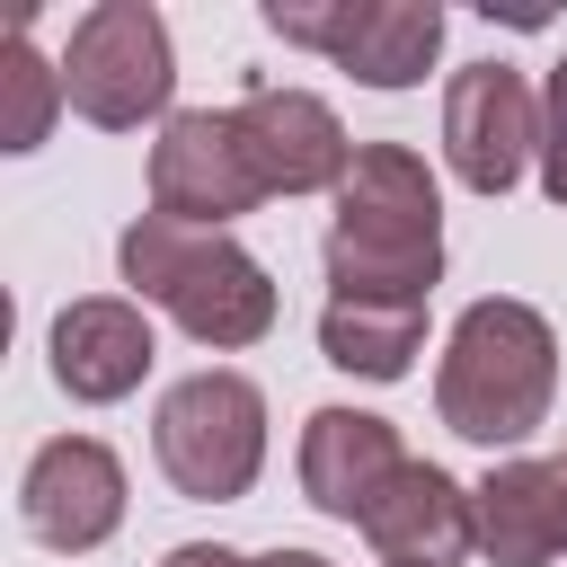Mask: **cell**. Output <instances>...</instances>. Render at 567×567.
<instances>
[{
  "label": "cell",
  "mask_w": 567,
  "mask_h": 567,
  "mask_svg": "<svg viewBox=\"0 0 567 567\" xmlns=\"http://www.w3.org/2000/svg\"><path fill=\"white\" fill-rule=\"evenodd\" d=\"M266 27H275L284 44L328 53V62L354 71L363 89H408V80H425V62H434V44H443V9H434V0H337V9L275 0Z\"/></svg>",
  "instance_id": "obj_6"
},
{
  "label": "cell",
  "mask_w": 567,
  "mask_h": 567,
  "mask_svg": "<svg viewBox=\"0 0 567 567\" xmlns=\"http://www.w3.org/2000/svg\"><path fill=\"white\" fill-rule=\"evenodd\" d=\"M328 301H425L443 284V195L416 151L363 142L328 221Z\"/></svg>",
  "instance_id": "obj_1"
},
{
  "label": "cell",
  "mask_w": 567,
  "mask_h": 567,
  "mask_svg": "<svg viewBox=\"0 0 567 567\" xmlns=\"http://www.w3.org/2000/svg\"><path fill=\"white\" fill-rule=\"evenodd\" d=\"M151 452H159L168 487L195 505L248 496L257 461H266V390L248 372H186L151 416Z\"/></svg>",
  "instance_id": "obj_4"
},
{
  "label": "cell",
  "mask_w": 567,
  "mask_h": 567,
  "mask_svg": "<svg viewBox=\"0 0 567 567\" xmlns=\"http://www.w3.org/2000/svg\"><path fill=\"white\" fill-rule=\"evenodd\" d=\"M257 567H328V558H310V549H266Z\"/></svg>",
  "instance_id": "obj_20"
},
{
  "label": "cell",
  "mask_w": 567,
  "mask_h": 567,
  "mask_svg": "<svg viewBox=\"0 0 567 567\" xmlns=\"http://www.w3.org/2000/svg\"><path fill=\"white\" fill-rule=\"evenodd\" d=\"M549 390H558V337L532 301H470L452 319L443 372H434V408L452 434L470 443H523L549 425Z\"/></svg>",
  "instance_id": "obj_3"
},
{
  "label": "cell",
  "mask_w": 567,
  "mask_h": 567,
  "mask_svg": "<svg viewBox=\"0 0 567 567\" xmlns=\"http://www.w3.org/2000/svg\"><path fill=\"white\" fill-rule=\"evenodd\" d=\"M18 514L44 549H97L115 523H124V461L97 443V434H53L35 461H27V487H18Z\"/></svg>",
  "instance_id": "obj_10"
},
{
  "label": "cell",
  "mask_w": 567,
  "mask_h": 567,
  "mask_svg": "<svg viewBox=\"0 0 567 567\" xmlns=\"http://www.w3.org/2000/svg\"><path fill=\"white\" fill-rule=\"evenodd\" d=\"M230 124H239L248 168L266 177V195H319V186H346V168H354V151H363V142H346L337 106L310 97V89H266V80H257V89L230 106Z\"/></svg>",
  "instance_id": "obj_9"
},
{
  "label": "cell",
  "mask_w": 567,
  "mask_h": 567,
  "mask_svg": "<svg viewBox=\"0 0 567 567\" xmlns=\"http://www.w3.org/2000/svg\"><path fill=\"white\" fill-rule=\"evenodd\" d=\"M53 106H71L62 97V62H44L27 44V9H18L9 44H0V151H35L53 133Z\"/></svg>",
  "instance_id": "obj_16"
},
{
  "label": "cell",
  "mask_w": 567,
  "mask_h": 567,
  "mask_svg": "<svg viewBox=\"0 0 567 567\" xmlns=\"http://www.w3.org/2000/svg\"><path fill=\"white\" fill-rule=\"evenodd\" d=\"M159 567H257V558H239V549H221V540H186V549H168Z\"/></svg>",
  "instance_id": "obj_18"
},
{
  "label": "cell",
  "mask_w": 567,
  "mask_h": 567,
  "mask_svg": "<svg viewBox=\"0 0 567 567\" xmlns=\"http://www.w3.org/2000/svg\"><path fill=\"white\" fill-rule=\"evenodd\" d=\"M115 266H124V284H133L151 310H168L195 346L239 354V346H257V337L275 328V284H266V266H257L230 230H195V221L142 213V221L115 239Z\"/></svg>",
  "instance_id": "obj_2"
},
{
  "label": "cell",
  "mask_w": 567,
  "mask_h": 567,
  "mask_svg": "<svg viewBox=\"0 0 567 567\" xmlns=\"http://www.w3.org/2000/svg\"><path fill=\"white\" fill-rule=\"evenodd\" d=\"M177 89V53H168V27L151 0H97L80 27H71V53H62V97L71 115L106 124V133H133L142 115H159Z\"/></svg>",
  "instance_id": "obj_5"
},
{
  "label": "cell",
  "mask_w": 567,
  "mask_h": 567,
  "mask_svg": "<svg viewBox=\"0 0 567 567\" xmlns=\"http://www.w3.org/2000/svg\"><path fill=\"white\" fill-rule=\"evenodd\" d=\"M319 354L363 381H399L425 354V301H328L319 310Z\"/></svg>",
  "instance_id": "obj_15"
},
{
  "label": "cell",
  "mask_w": 567,
  "mask_h": 567,
  "mask_svg": "<svg viewBox=\"0 0 567 567\" xmlns=\"http://www.w3.org/2000/svg\"><path fill=\"white\" fill-rule=\"evenodd\" d=\"M540 151V97L523 89V71L505 62H470L443 89V159L470 195H505L523 177V159Z\"/></svg>",
  "instance_id": "obj_8"
},
{
  "label": "cell",
  "mask_w": 567,
  "mask_h": 567,
  "mask_svg": "<svg viewBox=\"0 0 567 567\" xmlns=\"http://www.w3.org/2000/svg\"><path fill=\"white\" fill-rule=\"evenodd\" d=\"M540 186H549V204H567V62L540 89Z\"/></svg>",
  "instance_id": "obj_17"
},
{
  "label": "cell",
  "mask_w": 567,
  "mask_h": 567,
  "mask_svg": "<svg viewBox=\"0 0 567 567\" xmlns=\"http://www.w3.org/2000/svg\"><path fill=\"white\" fill-rule=\"evenodd\" d=\"M363 540L381 549V567H461V558L478 549V505H470V487H452V470L408 461V470L372 496Z\"/></svg>",
  "instance_id": "obj_11"
},
{
  "label": "cell",
  "mask_w": 567,
  "mask_h": 567,
  "mask_svg": "<svg viewBox=\"0 0 567 567\" xmlns=\"http://www.w3.org/2000/svg\"><path fill=\"white\" fill-rule=\"evenodd\" d=\"M540 470H549V514H558V549H567V452H549Z\"/></svg>",
  "instance_id": "obj_19"
},
{
  "label": "cell",
  "mask_w": 567,
  "mask_h": 567,
  "mask_svg": "<svg viewBox=\"0 0 567 567\" xmlns=\"http://www.w3.org/2000/svg\"><path fill=\"white\" fill-rule=\"evenodd\" d=\"M478 549L496 567H549L558 558V514H549V470L540 461H496L478 487Z\"/></svg>",
  "instance_id": "obj_14"
},
{
  "label": "cell",
  "mask_w": 567,
  "mask_h": 567,
  "mask_svg": "<svg viewBox=\"0 0 567 567\" xmlns=\"http://www.w3.org/2000/svg\"><path fill=\"white\" fill-rule=\"evenodd\" d=\"M257 204H266V177L248 168L239 124L213 115V106H177L151 142V213L221 230L230 213H257Z\"/></svg>",
  "instance_id": "obj_7"
},
{
  "label": "cell",
  "mask_w": 567,
  "mask_h": 567,
  "mask_svg": "<svg viewBox=\"0 0 567 567\" xmlns=\"http://www.w3.org/2000/svg\"><path fill=\"white\" fill-rule=\"evenodd\" d=\"M151 354H159V346H151V319H142L133 301H115V292H89V301H71V310L53 319V381H62L71 399H89V408L142 390Z\"/></svg>",
  "instance_id": "obj_13"
},
{
  "label": "cell",
  "mask_w": 567,
  "mask_h": 567,
  "mask_svg": "<svg viewBox=\"0 0 567 567\" xmlns=\"http://www.w3.org/2000/svg\"><path fill=\"white\" fill-rule=\"evenodd\" d=\"M399 470H408L399 425L372 416V408H319V416L301 425V496H310L319 514H337V523H363L372 496H381Z\"/></svg>",
  "instance_id": "obj_12"
}]
</instances>
